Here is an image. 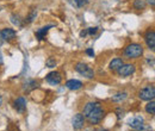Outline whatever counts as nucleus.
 Here are the masks:
<instances>
[{
	"mask_svg": "<svg viewBox=\"0 0 155 131\" xmlns=\"http://www.w3.org/2000/svg\"><path fill=\"white\" fill-rule=\"evenodd\" d=\"M155 97V87L154 86H147L140 91V98L141 100H147L150 101Z\"/></svg>",
	"mask_w": 155,
	"mask_h": 131,
	"instance_id": "nucleus-4",
	"label": "nucleus"
},
{
	"mask_svg": "<svg viewBox=\"0 0 155 131\" xmlns=\"http://www.w3.org/2000/svg\"><path fill=\"white\" fill-rule=\"evenodd\" d=\"M75 2L78 4V6H82V5H85L87 1H86V0H75Z\"/></svg>",
	"mask_w": 155,
	"mask_h": 131,
	"instance_id": "nucleus-21",
	"label": "nucleus"
},
{
	"mask_svg": "<svg viewBox=\"0 0 155 131\" xmlns=\"http://www.w3.org/2000/svg\"><path fill=\"white\" fill-rule=\"evenodd\" d=\"M148 2H149V4L152 5V6H154V4H155V1H154V0H148Z\"/></svg>",
	"mask_w": 155,
	"mask_h": 131,
	"instance_id": "nucleus-26",
	"label": "nucleus"
},
{
	"mask_svg": "<svg viewBox=\"0 0 155 131\" xmlns=\"http://www.w3.org/2000/svg\"><path fill=\"white\" fill-rule=\"evenodd\" d=\"M1 63H2V61H1V58H0V64H1Z\"/></svg>",
	"mask_w": 155,
	"mask_h": 131,
	"instance_id": "nucleus-30",
	"label": "nucleus"
},
{
	"mask_svg": "<svg viewBox=\"0 0 155 131\" xmlns=\"http://www.w3.org/2000/svg\"><path fill=\"white\" fill-rule=\"evenodd\" d=\"M86 54H87V55H90V56H94V51H93V50H92V49H87V50H86Z\"/></svg>",
	"mask_w": 155,
	"mask_h": 131,
	"instance_id": "nucleus-22",
	"label": "nucleus"
},
{
	"mask_svg": "<svg viewBox=\"0 0 155 131\" xmlns=\"http://www.w3.org/2000/svg\"><path fill=\"white\" fill-rule=\"evenodd\" d=\"M144 120H143V118L141 117V116H136V117H134L130 122H129V125L134 129V130H137V129H141L144 124Z\"/></svg>",
	"mask_w": 155,
	"mask_h": 131,
	"instance_id": "nucleus-9",
	"label": "nucleus"
},
{
	"mask_svg": "<svg viewBox=\"0 0 155 131\" xmlns=\"http://www.w3.org/2000/svg\"><path fill=\"white\" fill-rule=\"evenodd\" d=\"M100 131H109V130H105V129H103V130H100Z\"/></svg>",
	"mask_w": 155,
	"mask_h": 131,
	"instance_id": "nucleus-29",
	"label": "nucleus"
},
{
	"mask_svg": "<svg viewBox=\"0 0 155 131\" xmlns=\"http://www.w3.org/2000/svg\"><path fill=\"white\" fill-rule=\"evenodd\" d=\"M35 17H36V10H34V11H32V12L30 13V16L28 17V21H32Z\"/></svg>",
	"mask_w": 155,
	"mask_h": 131,
	"instance_id": "nucleus-19",
	"label": "nucleus"
},
{
	"mask_svg": "<svg viewBox=\"0 0 155 131\" xmlns=\"http://www.w3.org/2000/svg\"><path fill=\"white\" fill-rule=\"evenodd\" d=\"M135 72V66L134 64H122L118 68V74L120 76H129Z\"/></svg>",
	"mask_w": 155,
	"mask_h": 131,
	"instance_id": "nucleus-5",
	"label": "nucleus"
},
{
	"mask_svg": "<svg viewBox=\"0 0 155 131\" xmlns=\"http://www.w3.org/2000/svg\"><path fill=\"white\" fill-rule=\"evenodd\" d=\"M86 35H87V30H85V31H81V34H80V36H81V37H85Z\"/></svg>",
	"mask_w": 155,
	"mask_h": 131,
	"instance_id": "nucleus-25",
	"label": "nucleus"
},
{
	"mask_svg": "<svg viewBox=\"0 0 155 131\" xmlns=\"http://www.w3.org/2000/svg\"><path fill=\"white\" fill-rule=\"evenodd\" d=\"M84 116L88 119V122L91 124H98L100 123V120L104 117V111L103 107L99 103H88L86 104L85 109H84Z\"/></svg>",
	"mask_w": 155,
	"mask_h": 131,
	"instance_id": "nucleus-1",
	"label": "nucleus"
},
{
	"mask_svg": "<svg viewBox=\"0 0 155 131\" xmlns=\"http://www.w3.org/2000/svg\"><path fill=\"white\" fill-rule=\"evenodd\" d=\"M144 41H146V43H147L148 48H149L150 50H154L155 49V32H154V30H149V31H147V34H146V36H144Z\"/></svg>",
	"mask_w": 155,
	"mask_h": 131,
	"instance_id": "nucleus-7",
	"label": "nucleus"
},
{
	"mask_svg": "<svg viewBox=\"0 0 155 131\" xmlns=\"http://www.w3.org/2000/svg\"><path fill=\"white\" fill-rule=\"evenodd\" d=\"M45 64L49 67V68H53V67H55L56 66V61L54 60V58H51V57H49L48 60H47V62H45Z\"/></svg>",
	"mask_w": 155,
	"mask_h": 131,
	"instance_id": "nucleus-18",
	"label": "nucleus"
},
{
	"mask_svg": "<svg viewBox=\"0 0 155 131\" xmlns=\"http://www.w3.org/2000/svg\"><path fill=\"white\" fill-rule=\"evenodd\" d=\"M72 123H73V128H74L75 130L82 129L84 125H85V116L81 114V113H77V114L73 117Z\"/></svg>",
	"mask_w": 155,
	"mask_h": 131,
	"instance_id": "nucleus-6",
	"label": "nucleus"
},
{
	"mask_svg": "<svg viewBox=\"0 0 155 131\" xmlns=\"http://www.w3.org/2000/svg\"><path fill=\"white\" fill-rule=\"evenodd\" d=\"M146 111L148 113H150V114H154L155 113V103L154 100H150L148 104H147V106H146Z\"/></svg>",
	"mask_w": 155,
	"mask_h": 131,
	"instance_id": "nucleus-16",
	"label": "nucleus"
},
{
	"mask_svg": "<svg viewBox=\"0 0 155 131\" xmlns=\"http://www.w3.org/2000/svg\"><path fill=\"white\" fill-rule=\"evenodd\" d=\"M45 79L50 85H58L61 82V80H62V76L58 72H51V73H49L47 75Z\"/></svg>",
	"mask_w": 155,
	"mask_h": 131,
	"instance_id": "nucleus-8",
	"label": "nucleus"
},
{
	"mask_svg": "<svg viewBox=\"0 0 155 131\" xmlns=\"http://www.w3.org/2000/svg\"><path fill=\"white\" fill-rule=\"evenodd\" d=\"M1 104H2V98L0 97V106H1Z\"/></svg>",
	"mask_w": 155,
	"mask_h": 131,
	"instance_id": "nucleus-27",
	"label": "nucleus"
},
{
	"mask_svg": "<svg viewBox=\"0 0 155 131\" xmlns=\"http://www.w3.org/2000/svg\"><path fill=\"white\" fill-rule=\"evenodd\" d=\"M134 7H135L136 10H144L146 8L144 0H135L134 1Z\"/></svg>",
	"mask_w": 155,
	"mask_h": 131,
	"instance_id": "nucleus-17",
	"label": "nucleus"
},
{
	"mask_svg": "<svg viewBox=\"0 0 155 131\" xmlns=\"http://www.w3.org/2000/svg\"><path fill=\"white\" fill-rule=\"evenodd\" d=\"M1 35L4 41H12L16 38V31L13 29H10V28H6L1 31Z\"/></svg>",
	"mask_w": 155,
	"mask_h": 131,
	"instance_id": "nucleus-10",
	"label": "nucleus"
},
{
	"mask_svg": "<svg viewBox=\"0 0 155 131\" xmlns=\"http://www.w3.org/2000/svg\"><path fill=\"white\" fill-rule=\"evenodd\" d=\"M85 131H93L92 129H88V130H85Z\"/></svg>",
	"mask_w": 155,
	"mask_h": 131,
	"instance_id": "nucleus-28",
	"label": "nucleus"
},
{
	"mask_svg": "<svg viewBox=\"0 0 155 131\" xmlns=\"http://www.w3.org/2000/svg\"><path fill=\"white\" fill-rule=\"evenodd\" d=\"M4 42H5V41H4V38H2V35H1V31H0V47L4 44Z\"/></svg>",
	"mask_w": 155,
	"mask_h": 131,
	"instance_id": "nucleus-24",
	"label": "nucleus"
},
{
	"mask_svg": "<svg viewBox=\"0 0 155 131\" xmlns=\"http://www.w3.org/2000/svg\"><path fill=\"white\" fill-rule=\"evenodd\" d=\"M97 31L98 28H90V29H87V34H90V35H94Z\"/></svg>",
	"mask_w": 155,
	"mask_h": 131,
	"instance_id": "nucleus-20",
	"label": "nucleus"
},
{
	"mask_svg": "<svg viewBox=\"0 0 155 131\" xmlns=\"http://www.w3.org/2000/svg\"><path fill=\"white\" fill-rule=\"evenodd\" d=\"M122 64H123V60L119 58V57H117V58H114V60L111 61L109 68H110L111 70H118V68H119Z\"/></svg>",
	"mask_w": 155,
	"mask_h": 131,
	"instance_id": "nucleus-13",
	"label": "nucleus"
},
{
	"mask_svg": "<svg viewBox=\"0 0 155 131\" xmlns=\"http://www.w3.org/2000/svg\"><path fill=\"white\" fill-rule=\"evenodd\" d=\"M134 131H153V130L149 129V128H144V125H143L141 129H137V130H134Z\"/></svg>",
	"mask_w": 155,
	"mask_h": 131,
	"instance_id": "nucleus-23",
	"label": "nucleus"
},
{
	"mask_svg": "<svg viewBox=\"0 0 155 131\" xmlns=\"http://www.w3.org/2000/svg\"><path fill=\"white\" fill-rule=\"evenodd\" d=\"M53 25H49V26H45V28H42L41 30H38L37 32H36V36L38 39H44L45 38V35H47V32H48V30L51 28Z\"/></svg>",
	"mask_w": 155,
	"mask_h": 131,
	"instance_id": "nucleus-14",
	"label": "nucleus"
},
{
	"mask_svg": "<svg viewBox=\"0 0 155 131\" xmlns=\"http://www.w3.org/2000/svg\"><path fill=\"white\" fill-rule=\"evenodd\" d=\"M66 86H67V88H69V90L77 91V90L82 87V82L79 81V80H68V81L66 82Z\"/></svg>",
	"mask_w": 155,
	"mask_h": 131,
	"instance_id": "nucleus-12",
	"label": "nucleus"
},
{
	"mask_svg": "<svg viewBox=\"0 0 155 131\" xmlns=\"http://www.w3.org/2000/svg\"><path fill=\"white\" fill-rule=\"evenodd\" d=\"M127 97H128V94L125 93V92H120V93L115 94V95L112 97V100H114V101H116V103H119V101L124 100Z\"/></svg>",
	"mask_w": 155,
	"mask_h": 131,
	"instance_id": "nucleus-15",
	"label": "nucleus"
},
{
	"mask_svg": "<svg viewBox=\"0 0 155 131\" xmlns=\"http://www.w3.org/2000/svg\"><path fill=\"white\" fill-rule=\"evenodd\" d=\"M143 54V47L138 43H133L128 45L124 50V55L128 58H137Z\"/></svg>",
	"mask_w": 155,
	"mask_h": 131,
	"instance_id": "nucleus-2",
	"label": "nucleus"
},
{
	"mask_svg": "<svg viewBox=\"0 0 155 131\" xmlns=\"http://www.w3.org/2000/svg\"><path fill=\"white\" fill-rule=\"evenodd\" d=\"M75 70H77L79 74H81L82 76L87 77V79H93L94 77V72L91 67H88L87 64L80 62V63H77L75 66Z\"/></svg>",
	"mask_w": 155,
	"mask_h": 131,
	"instance_id": "nucleus-3",
	"label": "nucleus"
},
{
	"mask_svg": "<svg viewBox=\"0 0 155 131\" xmlns=\"http://www.w3.org/2000/svg\"><path fill=\"white\" fill-rule=\"evenodd\" d=\"M15 107H16V110L18 111V112H24L25 111V109H26V101H25V99L24 98H18L16 101H15Z\"/></svg>",
	"mask_w": 155,
	"mask_h": 131,
	"instance_id": "nucleus-11",
	"label": "nucleus"
}]
</instances>
